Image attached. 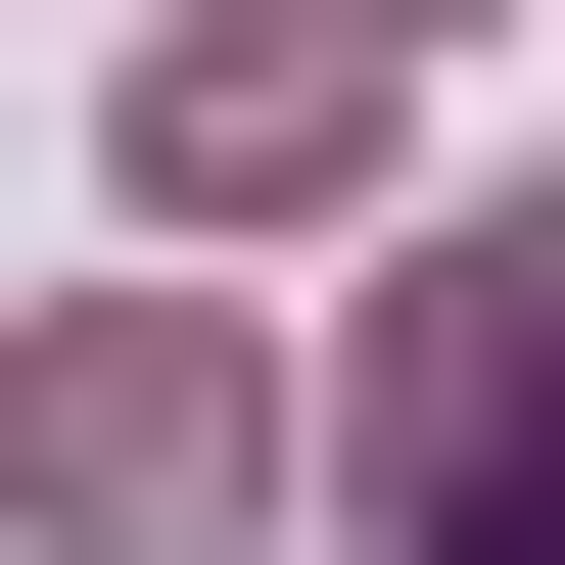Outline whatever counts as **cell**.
<instances>
[{"label":"cell","instance_id":"1","mask_svg":"<svg viewBox=\"0 0 565 565\" xmlns=\"http://www.w3.org/2000/svg\"><path fill=\"white\" fill-rule=\"evenodd\" d=\"M330 519H377V565H565V189H471V236L377 282V377H330Z\"/></svg>","mask_w":565,"mask_h":565},{"label":"cell","instance_id":"2","mask_svg":"<svg viewBox=\"0 0 565 565\" xmlns=\"http://www.w3.org/2000/svg\"><path fill=\"white\" fill-rule=\"evenodd\" d=\"M330 141H377V0H236V47H141V189H189V236H282Z\"/></svg>","mask_w":565,"mask_h":565},{"label":"cell","instance_id":"3","mask_svg":"<svg viewBox=\"0 0 565 565\" xmlns=\"http://www.w3.org/2000/svg\"><path fill=\"white\" fill-rule=\"evenodd\" d=\"M47 519H95V565H189V519H236V377H189V330H95V377H47Z\"/></svg>","mask_w":565,"mask_h":565},{"label":"cell","instance_id":"4","mask_svg":"<svg viewBox=\"0 0 565 565\" xmlns=\"http://www.w3.org/2000/svg\"><path fill=\"white\" fill-rule=\"evenodd\" d=\"M377 47H471V0H377Z\"/></svg>","mask_w":565,"mask_h":565}]
</instances>
